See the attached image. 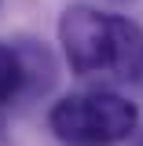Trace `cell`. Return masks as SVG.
<instances>
[{
	"instance_id": "cell-1",
	"label": "cell",
	"mask_w": 143,
	"mask_h": 146,
	"mask_svg": "<svg viewBox=\"0 0 143 146\" xmlns=\"http://www.w3.org/2000/svg\"><path fill=\"white\" fill-rule=\"evenodd\" d=\"M59 44L77 77L114 84L143 77V29L125 15L73 4L59 18Z\"/></svg>"
},
{
	"instance_id": "cell-2",
	"label": "cell",
	"mask_w": 143,
	"mask_h": 146,
	"mask_svg": "<svg viewBox=\"0 0 143 146\" xmlns=\"http://www.w3.org/2000/svg\"><path fill=\"white\" fill-rule=\"evenodd\" d=\"M48 128L73 146H110L136 135L140 110L110 88H88L59 99L48 113Z\"/></svg>"
},
{
	"instance_id": "cell-3",
	"label": "cell",
	"mask_w": 143,
	"mask_h": 146,
	"mask_svg": "<svg viewBox=\"0 0 143 146\" xmlns=\"http://www.w3.org/2000/svg\"><path fill=\"white\" fill-rule=\"evenodd\" d=\"M26 77H30V70H26L22 55H18L15 48H7V44H0V110L22 91Z\"/></svg>"
},
{
	"instance_id": "cell-4",
	"label": "cell",
	"mask_w": 143,
	"mask_h": 146,
	"mask_svg": "<svg viewBox=\"0 0 143 146\" xmlns=\"http://www.w3.org/2000/svg\"><path fill=\"white\" fill-rule=\"evenodd\" d=\"M0 124H4V117H0Z\"/></svg>"
}]
</instances>
